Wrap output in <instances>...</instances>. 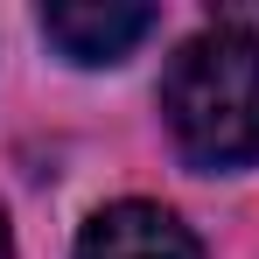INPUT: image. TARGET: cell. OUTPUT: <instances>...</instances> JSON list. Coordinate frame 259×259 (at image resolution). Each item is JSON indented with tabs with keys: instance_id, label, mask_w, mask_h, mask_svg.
Returning a JSON list of instances; mask_svg holds the SVG:
<instances>
[{
	"instance_id": "6da1fadb",
	"label": "cell",
	"mask_w": 259,
	"mask_h": 259,
	"mask_svg": "<svg viewBox=\"0 0 259 259\" xmlns=\"http://www.w3.org/2000/svg\"><path fill=\"white\" fill-rule=\"evenodd\" d=\"M161 112L189 168L259 161V42L231 28L189 35L161 77Z\"/></svg>"
},
{
	"instance_id": "7a4b0ae2",
	"label": "cell",
	"mask_w": 259,
	"mask_h": 259,
	"mask_svg": "<svg viewBox=\"0 0 259 259\" xmlns=\"http://www.w3.org/2000/svg\"><path fill=\"white\" fill-rule=\"evenodd\" d=\"M147 28H154V7H140V0H56V7H42V35L70 63H119Z\"/></svg>"
},
{
	"instance_id": "3957f363",
	"label": "cell",
	"mask_w": 259,
	"mask_h": 259,
	"mask_svg": "<svg viewBox=\"0 0 259 259\" xmlns=\"http://www.w3.org/2000/svg\"><path fill=\"white\" fill-rule=\"evenodd\" d=\"M77 259H203V245L161 203H105L84 224Z\"/></svg>"
},
{
	"instance_id": "277c9868",
	"label": "cell",
	"mask_w": 259,
	"mask_h": 259,
	"mask_svg": "<svg viewBox=\"0 0 259 259\" xmlns=\"http://www.w3.org/2000/svg\"><path fill=\"white\" fill-rule=\"evenodd\" d=\"M0 259H14V231H7V210H0Z\"/></svg>"
}]
</instances>
